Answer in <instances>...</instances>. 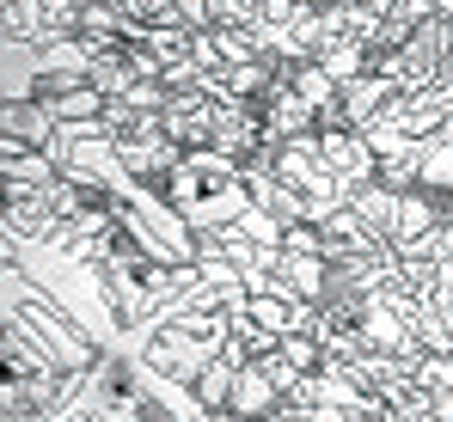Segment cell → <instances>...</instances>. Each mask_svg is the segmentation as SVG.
Returning <instances> with one entry per match:
<instances>
[{
	"label": "cell",
	"instance_id": "5b68a950",
	"mask_svg": "<svg viewBox=\"0 0 453 422\" xmlns=\"http://www.w3.org/2000/svg\"><path fill=\"white\" fill-rule=\"evenodd\" d=\"M0 361H6V373H62L56 349H50L37 331L12 325V318H6V337H0Z\"/></svg>",
	"mask_w": 453,
	"mask_h": 422
},
{
	"label": "cell",
	"instance_id": "52a82bcc",
	"mask_svg": "<svg viewBox=\"0 0 453 422\" xmlns=\"http://www.w3.org/2000/svg\"><path fill=\"white\" fill-rule=\"evenodd\" d=\"M448 209L429 196V190H398V209H392V245H404V239H417V233H429V226H441Z\"/></svg>",
	"mask_w": 453,
	"mask_h": 422
},
{
	"label": "cell",
	"instance_id": "ac0fdd59",
	"mask_svg": "<svg viewBox=\"0 0 453 422\" xmlns=\"http://www.w3.org/2000/svg\"><path fill=\"white\" fill-rule=\"evenodd\" d=\"M392 19H404V25L417 31L423 19H435V0H398V6H392Z\"/></svg>",
	"mask_w": 453,
	"mask_h": 422
},
{
	"label": "cell",
	"instance_id": "3957f363",
	"mask_svg": "<svg viewBox=\"0 0 453 422\" xmlns=\"http://www.w3.org/2000/svg\"><path fill=\"white\" fill-rule=\"evenodd\" d=\"M251 209V184L245 178H233V184H215V190H203V196H190V203H178V214L203 233V226H221V220H239V214Z\"/></svg>",
	"mask_w": 453,
	"mask_h": 422
},
{
	"label": "cell",
	"instance_id": "44dd1931",
	"mask_svg": "<svg viewBox=\"0 0 453 422\" xmlns=\"http://www.w3.org/2000/svg\"><path fill=\"white\" fill-rule=\"evenodd\" d=\"M435 12H441V19H453V0H435Z\"/></svg>",
	"mask_w": 453,
	"mask_h": 422
},
{
	"label": "cell",
	"instance_id": "8fae6325",
	"mask_svg": "<svg viewBox=\"0 0 453 422\" xmlns=\"http://www.w3.org/2000/svg\"><path fill=\"white\" fill-rule=\"evenodd\" d=\"M239 367H245V361H239V355H226V349L215 355L209 367H203V380H196V398L209 404V417H226V392H233Z\"/></svg>",
	"mask_w": 453,
	"mask_h": 422
},
{
	"label": "cell",
	"instance_id": "d6986e66",
	"mask_svg": "<svg viewBox=\"0 0 453 422\" xmlns=\"http://www.w3.org/2000/svg\"><path fill=\"white\" fill-rule=\"evenodd\" d=\"M178 19L190 31H209V0H178Z\"/></svg>",
	"mask_w": 453,
	"mask_h": 422
},
{
	"label": "cell",
	"instance_id": "ba28073f",
	"mask_svg": "<svg viewBox=\"0 0 453 422\" xmlns=\"http://www.w3.org/2000/svg\"><path fill=\"white\" fill-rule=\"evenodd\" d=\"M276 398H282V392L270 386V373H264L257 361H245L239 380H233V392H226V417H264Z\"/></svg>",
	"mask_w": 453,
	"mask_h": 422
},
{
	"label": "cell",
	"instance_id": "2e32d148",
	"mask_svg": "<svg viewBox=\"0 0 453 422\" xmlns=\"http://www.w3.org/2000/svg\"><path fill=\"white\" fill-rule=\"evenodd\" d=\"M159 80H165V92H190V86H203L209 73H203V62H196V56H178V62H165V73H159Z\"/></svg>",
	"mask_w": 453,
	"mask_h": 422
},
{
	"label": "cell",
	"instance_id": "30bf717a",
	"mask_svg": "<svg viewBox=\"0 0 453 422\" xmlns=\"http://www.w3.org/2000/svg\"><path fill=\"white\" fill-rule=\"evenodd\" d=\"M398 86L392 80H380V73H362V80H343V117H349V129H368L374 123V111L392 98Z\"/></svg>",
	"mask_w": 453,
	"mask_h": 422
},
{
	"label": "cell",
	"instance_id": "6da1fadb",
	"mask_svg": "<svg viewBox=\"0 0 453 422\" xmlns=\"http://www.w3.org/2000/svg\"><path fill=\"white\" fill-rule=\"evenodd\" d=\"M86 0H6V50H37L80 31Z\"/></svg>",
	"mask_w": 453,
	"mask_h": 422
},
{
	"label": "cell",
	"instance_id": "7a4b0ae2",
	"mask_svg": "<svg viewBox=\"0 0 453 422\" xmlns=\"http://www.w3.org/2000/svg\"><path fill=\"white\" fill-rule=\"evenodd\" d=\"M319 159H325L337 178H349V184H368L374 165H380L362 129H319Z\"/></svg>",
	"mask_w": 453,
	"mask_h": 422
},
{
	"label": "cell",
	"instance_id": "4fadbf2b",
	"mask_svg": "<svg viewBox=\"0 0 453 422\" xmlns=\"http://www.w3.org/2000/svg\"><path fill=\"white\" fill-rule=\"evenodd\" d=\"M319 68L331 73L337 86L343 80H362L368 73V43H331V50H319Z\"/></svg>",
	"mask_w": 453,
	"mask_h": 422
},
{
	"label": "cell",
	"instance_id": "9a60e30c",
	"mask_svg": "<svg viewBox=\"0 0 453 422\" xmlns=\"http://www.w3.org/2000/svg\"><path fill=\"white\" fill-rule=\"evenodd\" d=\"M282 355H288V361H301V367H319V361H325V343H319L312 331L295 325V331H282Z\"/></svg>",
	"mask_w": 453,
	"mask_h": 422
},
{
	"label": "cell",
	"instance_id": "277c9868",
	"mask_svg": "<svg viewBox=\"0 0 453 422\" xmlns=\"http://www.w3.org/2000/svg\"><path fill=\"white\" fill-rule=\"evenodd\" d=\"M0 135L50 147V141H56V111H50L43 98H6V104H0Z\"/></svg>",
	"mask_w": 453,
	"mask_h": 422
},
{
	"label": "cell",
	"instance_id": "7c38bea8",
	"mask_svg": "<svg viewBox=\"0 0 453 422\" xmlns=\"http://www.w3.org/2000/svg\"><path fill=\"white\" fill-rule=\"evenodd\" d=\"M423 141H429V135L404 141L398 153H386V159L374 165V178L386 184V190H417V172H423Z\"/></svg>",
	"mask_w": 453,
	"mask_h": 422
},
{
	"label": "cell",
	"instance_id": "5bb4252c",
	"mask_svg": "<svg viewBox=\"0 0 453 422\" xmlns=\"http://www.w3.org/2000/svg\"><path fill=\"white\" fill-rule=\"evenodd\" d=\"M251 361L270 373V386H276V392H295V386H301V373H306L301 361H288V355H282V343H276V349H264V355H251Z\"/></svg>",
	"mask_w": 453,
	"mask_h": 422
},
{
	"label": "cell",
	"instance_id": "ffe728a7",
	"mask_svg": "<svg viewBox=\"0 0 453 422\" xmlns=\"http://www.w3.org/2000/svg\"><path fill=\"white\" fill-rule=\"evenodd\" d=\"M356 6H374L380 19H386V12H392V6H398V0H356Z\"/></svg>",
	"mask_w": 453,
	"mask_h": 422
},
{
	"label": "cell",
	"instance_id": "8992f818",
	"mask_svg": "<svg viewBox=\"0 0 453 422\" xmlns=\"http://www.w3.org/2000/svg\"><path fill=\"white\" fill-rule=\"evenodd\" d=\"M62 178V159L50 147H25V153H0V184H19V190H43Z\"/></svg>",
	"mask_w": 453,
	"mask_h": 422
},
{
	"label": "cell",
	"instance_id": "e0dca14e",
	"mask_svg": "<svg viewBox=\"0 0 453 422\" xmlns=\"http://www.w3.org/2000/svg\"><path fill=\"white\" fill-rule=\"evenodd\" d=\"M362 135H368V147H374V159H386V153H398L404 141H417V135H404V129H392V123H368Z\"/></svg>",
	"mask_w": 453,
	"mask_h": 422
},
{
	"label": "cell",
	"instance_id": "7402d4cb",
	"mask_svg": "<svg viewBox=\"0 0 453 422\" xmlns=\"http://www.w3.org/2000/svg\"><path fill=\"white\" fill-rule=\"evenodd\" d=\"M312 6H331V0H312Z\"/></svg>",
	"mask_w": 453,
	"mask_h": 422
},
{
	"label": "cell",
	"instance_id": "9c48e42d",
	"mask_svg": "<svg viewBox=\"0 0 453 422\" xmlns=\"http://www.w3.org/2000/svg\"><path fill=\"white\" fill-rule=\"evenodd\" d=\"M276 276L288 281L301 300H325V288H331V264H325L319 251H288V245H282V264H276Z\"/></svg>",
	"mask_w": 453,
	"mask_h": 422
}]
</instances>
